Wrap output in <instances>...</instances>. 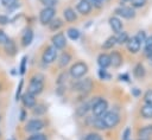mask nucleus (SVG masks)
Returning <instances> with one entry per match:
<instances>
[{
    "mask_svg": "<svg viewBox=\"0 0 152 140\" xmlns=\"http://www.w3.org/2000/svg\"><path fill=\"white\" fill-rule=\"evenodd\" d=\"M23 84H24V81L23 79H20V82H19V85H18V89H17V93H15V100L18 101V100H20V97H21V89H23Z\"/></svg>",
    "mask_w": 152,
    "mask_h": 140,
    "instance_id": "40",
    "label": "nucleus"
},
{
    "mask_svg": "<svg viewBox=\"0 0 152 140\" xmlns=\"http://www.w3.org/2000/svg\"><path fill=\"white\" fill-rule=\"evenodd\" d=\"M0 135H1V132H0Z\"/></svg>",
    "mask_w": 152,
    "mask_h": 140,
    "instance_id": "50",
    "label": "nucleus"
},
{
    "mask_svg": "<svg viewBox=\"0 0 152 140\" xmlns=\"http://www.w3.org/2000/svg\"><path fill=\"white\" fill-rule=\"evenodd\" d=\"M90 106H91L90 110L93 112V116L95 117H101L108 110V102L102 97H95V100H91Z\"/></svg>",
    "mask_w": 152,
    "mask_h": 140,
    "instance_id": "1",
    "label": "nucleus"
},
{
    "mask_svg": "<svg viewBox=\"0 0 152 140\" xmlns=\"http://www.w3.org/2000/svg\"><path fill=\"white\" fill-rule=\"evenodd\" d=\"M27 140H48V138L45 134L38 132V133H33L32 135H30Z\"/></svg>",
    "mask_w": 152,
    "mask_h": 140,
    "instance_id": "31",
    "label": "nucleus"
},
{
    "mask_svg": "<svg viewBox=\"0 0 152 140\" xmlns=\"http://www.w3.org/2000/svg\"><path fill=\"white\" fill-rule=\"evenodd\" d=\"M70 61H71V56H70V53H68V52H63V53L61 55V57H59V62H58V64H59L61 68H64L65 65L69 64Z\"/></svg>",
    "mask_w": 152,
    "mask_h": 140,
    "instance_id": "26",
    "label": "nucleus"
},
{
    "mask_svg": "<svg viewBox=\"0 0 152 140\" xmlns=\"http://www.w3.org/2000/svg\"><path fill=\"white\" fill-rule=\"evenodd\" d=\"M1 4H2L5 7L11 8L12 6H14V5L18 4V0H1Z\"/></svg>",
    "mask_w": 152,
    "mask_h": 140,
    "instance_id": "38",
    "label": "nucleus"
},
{
    "mask_svg": "<svg viewBox=\"0 0 152 140\" xmlns=\"http://www.w3.org/2000/svg\"><path fill=\"white\" fill-rule=\"evenodd\" d=\"M26 63H27V57H26V56H24V57L21 58V63H20V68H19V70H20V74H21V75H24V74H25V70H26Z\"/></svg>",
    "mask_w": 152,
    "mask_h": 140,
    "instance_id": "37",
    "label": "nucleus"
},
{
    "mask_svg": "<svg viewBox=\"0 0 152 140\" xmlns=\"http://www.w3.org/2000/svg\"><path fill=\"white\" fill-rule=\"evenodd\" d=\"M56 14V8L53 7H44L39 13V21L42 25H48Z\"/></svg>",
    "mask_w": 152,
    "mask_h": 140,
    "instance_id": "7",
    "label": "nucleus"
},
{
    "mask_svg": "<svg viewBox=\"0 0 152 140\" xmlns=\"http://www.w3.org/2000/svg\"><path fill=\"white\" fill-rule=\"evenodd\" d=\"M135 38H137V40L140 43V44H144V42H145V39H146V33H145V31H139L138 33H137V36H134Z\"/></svg>",
    "mask_w": 152,
    "mask_h": 140,
    "instance_id": "33",
    "label": "nucleus"
},
{
    "mask_svg": "<svg viewBox=\"0 0 152 140\" xmlns=\"http://www.w3.org/2000/svg\"><path fill=\"white\" fill-rule=\"evenodd\" d=\"M8 21H10V19L7 15H5V14L0 15V25H6V24H8Z\"/></svg>",
    "mask_w": 152,
    "mask_h": 140,
    "instance_id": "44",
    "label": "nucleus"
},
{
    "mask_svg": "<svg viewBox=\"0 0 152 140\" xmlns=\"http://www.w3.org/2000/svg\"><path fill=\"white\" fill-rule=\"evenodd\" d=\"M4 46H5L6 52H7L10 56H14V55H15V52H17V47H15V43H14L12 39H10Z\"/></svg>",
    "mask_w": 152,
    "mask_h": 140,
    "instance_id": "24",
    "label": "nucleus"
},
{
    "mask_svg": "<svg viewBox=\"0 0 152 140\" xmlns=\"http://www.w3.org/2000/svg\"><path fill=\"white\" fill-rule=\"evenodd\" d=\"M131 2L134 8H140L146 5V0H131Z\"/></svg>",
    "mask_w": 152,
    "mask_h": 140,
    "instance_id": "35",
    "label": "nucleus"
},
{
    "mask_svg": "<svg viewBox=\"0 0 152 140\" xmlns=\"http://www.w3.org/2000/svg\"><path fill=\"white\" fill-rule=\"evenodd\" d=\"M140 114L144 119H152V104L145 103L140 109Z\"/></svg>",
    "mask_w": 152,
    "mask_h": 140,
    "instance_id": "20",
    "label": "nucleus"
},
{
    "mask_svg": "<svg viewBox=\"0 0 152 140\" xmlns=\"http://www.w3.org/2000/svg\"><path fill=\"white\" fill-rule=\"evenodd\" d=\"M76 9H77V12H78L80 14H82V15H88V14L91 12L93 6H91V4L89 2V0H80V1L77 2V5H76Z\"/></svg>",
    "mask_w": 152,
    "mask_h": 140,
    "instance_id": "11",
    "label": "nucleus"
},
{
    "mask_svg": "<svg viewBox=\"0 0 152 140\" xmlns=\"http://www.w3.org/2000/svg\"><path fill=\"white\" fill-rule=\"evenodd\" d=\"M66 81V74L65 72H62L59 76H58V79H57V84L58 85H63Z\"/></svg>",
    "mask_w": 152,
    "mask_h": 140,
    "instance_id": "41",
    "label": "nucleus"
},
{
    "mask_svg": "<svg viewBox=\"0 0 152 140\" xmlns=\"http://www.w3.org/2000/svg\"><path fill=\"white\" fill-rule=\"evenodd\" d=\"M119 114L114 110H107L102 116H101V121L104 126L106 129H109V128H114L118 123H119Z\"/></svg>",
    "mask_w": 152,
    "mask_h": 140,
    "instance_id": "3",
    "label": "nucleus"
},
{
    "mask_svg": "<svg viewBox=\"0 0 152 140\" xmlns=\"http://www.w3.org/2000/svg\"><path fill=\"white\" fill-rule=\"evenodd\" d=\"M84 140H102V138H101V135L99 133H94L93 132V133H88L86 135Z\"/></svg>",
    "mask_w": 152,
    "mask_h": 140,
    "instance_id": "32",
    "label": "nucleus"
},
{
    "mask_svg": "<svg viewBox=\"0 0 152 140\" xmlns=\"http://www.w3.org/2000/svg\"><path fill=\"white\" fill-rule=\"evenodd\" d=\"M99 76H100V78H102V79H104V78H108V77H109V75L106 72V70H104V69H101V70L99 71Z\"/></svg>",
    "mask_w": 152,
    "mask_h": 140,
    "instance_id": "45",
    "label": "nucleus"
},
{
    "mask_svg": "<svg viewBox=\"0 0 152 140\" xmlns=\"http://www.w3.org/2000/svg\"><path fill=\"white\" fill-rule=\"evenodd\" d=\"M114 12L116 15H120L125 19H133L135 17V11L132 7H127V6H120Z\"/></svg>",
    "mask_w": 152,
    "mask_h": 140,
    "instance_id": "9",
    "label": "nucleus"
},
{
    "mask_svg": "<svg viewBox=\"0 0 152 140\" xmlns=\"http://www.w3.org/2000/svg\"><path fill=\"white\" fill-rule=\"evenodd\" d=\"M116 44V39H115V36H110L108 37L103 44H102V49L103 50H109V49H113V46Z\"/></svg>",
    "mask_w": 152,
    "mask_h": 140,
    "instance_id": "25",
    "label": "nucleus"
},
{
    "mask_svg": "<svg viewBox=\"0 0 152 140\" xmlns=\"http://www.w3.org/2000/svg\"><path fill=\"white\" fill-rule=\"evenodd\" d=\"M124 1H131V0H124Z\"/></svg>",
    "mask_w": 152,
    "mask_h": 140,
    "instance_id": "49",
    "label": "nucleus"
},
{
    "mask_svg": "<svg viewBox=\"0 0 152 140\" xmlns=\"http://www.w3.org/2000/svg\"><path fill=\"white\" fill-rule=\"evenodd\" d=\"M109 26H110V28H112L115 33L121 32V31H122V27H124L122 21H121L118 17H110V18H109Z\"/></svg>",
    "mask_w": 152,
    "mask_h": 140,
    "instance_id": "15",
    "label": "nucleus"
},
{
    "mask_svg": "<svg viewBox=\"0 0 152 140\" xmlns=\"http://www.w3.org/2000/svg\"><path fill=\"white\" fill-rule=\"evenodd\" d=\"M144 50L146 53H148L152 50V36L151 37H146L145 42H144Z\"/></svg>",
    "mask_w": 152,
    "mask_h": 140,
    "instance_id": "30",
    "label": "nucleus"
},
{
    "mask_svg": "<svg viewBox=\"0 0 152 140\" xmlns=\"http://www.w3.org/2000/svg\"><path fill=\"white\" fill-rule=\"evenodd\" d=\"M138 136L140 139H147V140H150L152 138V125H147V126L140 128L139 132H138Z\"/></svg>",
    "mask_w": 152,
    "mask_h": 140,
    "instance_id": "17",
    "label": "nucleus"
},
{
    "mask_svg": "<svg viewBox=\"0 0 152 140\" xmlns=\"http://www.w3.org/2000/svg\"><path fill=\"white\" fill-rule=\"evenodd\" d=\"M0 120H1V116H0Z\"/></svg>",
    "mask_w": 152,
    "mask_h": 140,
    "instance_id": "51",
    "label": "nucleus"
},
{
    "mask_svg": "<svg viewBox=\"0 0 152 140\" xmlns=\"http://www.w3.org/2000/svg\"><path fill=\"white\" fill-rule=\"evenodd\" d=\"M45 127V123L42 119H31L26 122L25 125V131L28 132V133H38L39 131H42L43 128Z\"/></svg>",
    "mask_w": 152,
    "mask_h": 140,
    "instance_id": "5",
    "label": "nucleus"
},
{
    "mask_svg": "<svg viewBox=\"0 0 152 140\" xmlns=\"http://www.w3.org/2000/svg\"><path fill=\"white\" fill-rule=\"evenodd\" d=\"M109 57H110V65H113L114 68H118L122 64V57L118 51H113L109 55Z\"/></svg>",
    "mask_w": 152,
    "mask_h": 140,
    "instance_id": "19",
    "label": "nucleus"
},
{
    "mask_svg": "<svg viewBox=\"0 0 152 140\" xmlns=\"http://www.w3.org/2000/svg\"><path fill=\"white\" fill-rule=\"evenodd\" d=\"M72 88H74V90H78V91H81V93L87 94V93H89L90 89L93 88V82H91L90 78H84V79H82V81L76 82V83L72 85Z\"/></svg>",
    "mask_w": 152,
    "mask_h": 140,
    "instance_id": "8",
    "label": "nucleus"
},
{
    "mask_svg": "<svg viewBox=\"0 0 152 140\" xmlns=\"http://www.w3.org/2000/svg\"><path fill=\"white\" fill-rule=\"evenodd\" d=\"M32 110H33V114H34V115L40 116V115L45 114V112H46V107H45L44 104H37V106H34V107L32 108Z\"/></svg>",
    "mask_w": 152,
    "mask_h": 140,
    "instance_id": "29",
    "label": "nucleus"
},
{
    "mask_svg": "<svg viewBox=\"0 0 152 140\" xmlns=\"http://www.w3.org/2000/svg\"><path fill=\"white\" fill-rule=\"evenodd\" d=\"M97 64L100 65L101 69H107L110 65V57L107 53H101L97 57Z\"/></svg>",
    "mask_w": 152,
    "mask_h": 140,
    "instance_id": "18",
    "label": "nucleus"
},
{
    "mask_svg": "<svg viewBox=\"0 0 152 140\" xmlns=\"http://www.w3.org/2000/svg\"><path fill=\"white\" fill-rule=\"evenodd\" d=\"M32 40H33V31L31 28H26L24 31L23 36H21V44H23V46L26 47V46L31 45Z\"/></svg>",
    "mask_w": 152,
    "mask_h": 140,
    "instance_id": "16",
    "label": "nucleus"
},
{
    "mask_svg": "<svg viewBox=\"0 0 152 140\" xmlns=\"http://www.w3.org/2000/svg\"><path fill=\"white\" fill-rule=\"evenodd\" d=\"M20 100H21V102H23V106H24L25 108H27V109H32V108L36 106V103H37L36 96L31 95L30 93L23 94L21 97H20Z\"/></svg>",
    "mask_w": 152,
    "mask_h": 140,
    "instance_id": "12",
    "label": "nucleus"
},
{
    "mask_svg": "<svg viewBox=\"0 0 152 140\" xmlns=\"http://www.w3.org/2000/svg\"><path fill=\"white\" fill-rule=\"evenodd\" d=\"M144 101L145 103H148V104H152V89H148L145 95H144Z\"/></svg>",
    "mask_w": 152,
    "mask_h": 140,
    "instance_id": "36",
    "label": "nucleus"
},
{
    "mask_svg": "<svg viewBox=\"0 0 152 140\" xmlns=\"http://www.w3.org/2000/svg\"><path fill=\"white\" fill-rule=\"evenodd\" d=\"M63 18L68 23H74V21L77 20V13L71 7H66V8L63 9Z\"/></svg>",
    "mask_w": 152,
    "mask_h": 140,
    "instance_id": "14",
    "label": "nucleus"
},
{
    "mask_svg": "<svg viewBox=\"0 0 152 140\" xmlns=\"http://www.w3.org/2000/svg\"><path fill=\"white\" fill-rule=\"evenodd\" d=\"M90 109H91L90 102H86V103H82V104L76 109V114H77L78 116H84Z\"/></svg>",
    "mask_w": 152,
    "mask_h": 140,
    "instance_id": "21",
    "label": "nucleus"
},
{
    "mask_svg": "<svg viewBox=\"0 0 152 140\" xmlns=\"http://www.w3.org/2000/svg\"><path fill=\"white\" fill-rule=\"evenodd\" d=\"M126 46H127V50H128L131 53H137V52H139V50H140V47H141V44L137 40L135 37H132V38H129V39L127 40Z\"/></svg>",
    "mask_w": 152,
    "mask_h": 140,
    "instance_id": "13",
    "label": "nucleus"
},
{
    "mask_svg": "<svg viewBox=\"0 0 152 140\" xmlns=\"http://www.w3.org/2000/svg\"><path fill=\"white\" fill-rule=\"evenodd\" d=\"M138 140H147V139H140V138H139V139H138Z\"/></svg>",
    "mask_w": 152,
    "mask_h": 140,
    "instance_id": "48",
    "label": "nucleus"
},
{
    "mask_svg": "<svg viewBox=\"0 0 152 140\" xmlns=\"http://www.w3.org/2000/svg\"><path fill=\"white\" fill-rule=\"evenodd\" d=\"M40 1L45 7H53L55 8V6L57 4V0H40Z\"/></svg>",
    "mask_w": 152,
    "mask_h": 140,
    "instance_id": "39",
    "label": "nucleus"
},
{
    "mask_svg": "<svg viewBox=\"0 0 152 140\" xmlns=\"http://www.w3.org/2000/svg\"><path fill=\"white\" fill-rule=\"evenodd\" d=\"M8 40H10V38L6 34V32L4 30H0V45H5Z\"/></svg>",
    "mask_w": 152,
    "mask_h": 140,
    "instance_id": "34",
    "label": "nucleus"
},
{
    "mask_svg": "<svg viewBox=\"0 0 152 140\" xmlns=\"http://www.w3.org/2000/svg\"><path fill=\"white\" fill-rule=\"evenodd\" d=\"M57 59V49L52 45L46 46L42 55V61L44 64H51Z\"/></svg>",
    "mask_w": 152,
    "mask_h": 140,
    "instance_id": "6",
    "label": "nucleus"
},
{
    "mask_svg": "<svg viewBox=\"0 0 152 140\" xmlns=\"http://www.w3.org/2000/svg\"><path fill=\"white\" fill-rule=\"evenodd\" d=\"M11 140H12V139H11Z\"/></svg>",
    "mask_w": 152,
    "mask_h": 140,
    "instance_id": "52",
    "label": "nucleus"
},
{
    "mask_svg": "<svg viewBox=\"0 0 152 140\" xmlns=\"http://www.w3.org/2000/svg\"><path fill=\"white\" fill-rule=\"evenodd\" d=\"M20 120H21V121L25 120V112H21V113H20Z\"/></svg>",
    "mask_w": 152,
    "mask_h": 140,
    "instance_id": "46",
    "label": "nucleus"
},
{
    "mask_svg": "<svg viewBox=\"0 0 152 140\" xmlns=\"http://www.w3.org/2000/svg\"><path fill=\"white\" fill-rule=\"evenodd\" d=\"M66 36L71 39V40H77L80 38V31L75 27H70L66 30Z\"/></svg>",
    "mask_w": 152,
    "mask_h": 140,
    "instance_id": "28",
    "label": "nucleus"
},
{
    "mask_svg": "<svg viewBox=\"0 0 152 140\" xmlns=\"http://www.w3.org/2000/svg\"><path fill=\"white\" fill-rule=\"evenodd\" d=\"M133 74H134V76H135L137 78H141V77H144V76H145V68H144V65H142L141 63L137 64V65L134 66Z\"/></svg>",
    "mask_w": 152,
    "mask_h": 140,
    "instance_id": "27",
    "label": "nucleus"
},
{
    "mask_svg": "<svg viewBox=\"0 0 152 140\" xmlns=\"http://www.w3.org/2000/svg\"><path fill=\"white\" fill-rule=\"evenodd\" d=\"M129 136H131V128L127 127L122 133V140H129Z\"/></svg>",
    "mask_w": 152,
    "mask_h": 140,
    "instance_id": "42",
    "label": "nucleus"
},
{
    "mask_svg": "<svg viewBox=\"0 0 152 140\" xmlns=\"http://www.w3.org/2000/svg\"><path fill=\"white\" fill-rule=\"evenodd\" d=\"M48 25H49V28H50L51 31L56 32V31H58V30L63 26V21H62L59 18H56V19L53 18V19H52Z\"/></svg>",
    "mask_w": 152,
    "mask_h": 140,
    "instance_id": "22",
    "label": "nucleus"
},
{
    "mask_svg": "<svg viewBox=\"0 0 152 140\" xmlns=\"http://www.w3.org/2000/svg\"><path fill=\"white\" fill-rule=\"evenodd\" d=\"M51 42H52V46H55L57 50H62L65 47L66 45V39H65V36L61 32L56 33L52 36L51 38Z\"/></svg>",
    "mask_w": 152,
    "mask_h": 140,
    "instance_id": "10",
    "label": "nucleus"
},
{
    "mask_svg": "<svg viewBox=\"0 0 152 140\" xmlns=\"http://www.w3.org/2000/svg\"><path fill=\"white\" fill-rule=\"evenodd\" d=\"M104 0H89V2L91 4V6H95V7H97V8H100L101 6H102V2H103Z\"/></svg>",
    "mask_w": 152,
    "mask_h": 140,
    "instance_id": "43",
    "label": "nucleus"
},
{
    "mask_svg": "<svg viewBox=\"0 0 152 140\" xmlns=\"http://www.w3.org/2000/svg\"><path fill=\"white\" fill-rule=\"evenodd\" d=\"M115 39H116V44L122 45V44H126V43H127V40L129 39V37H128V33H127V32L121 31V32L116 33Z\"/></svg>",
    "mask_w": 152,
    "mask_h": 140,
    "instance_id": "23",
    "label": "nucleus"
},
{
    "mask_svg": "<svg viewBox=\"0 0 152 140\" xmlns=\"http://www.w3.org/2000/svg\"><path fill=\"white\" fill-rule=\"evenodd\" d=\"M88 71V65L83 62H76L75 64L71 65L69 74L74 79H78L81 77H83Z\"/></svg>",
    "mask_w": 152,
    "mask_h": 140,
    "instance_id": "4",
    "label": "nucleus"
},
{
    "mask_svg": "<svg viewBox=\"0 0 152 140\" xmlns=\"http://www.w3.org/2000/svg\"><path fill=\"white\" fill-rule=\"evenodd\" d=\"M43 79H44V77L42 75H34L30 79V83L27 87V93H30L33 96L39 95L44 89V81Z\"/></svg>",
    "mask_w": 152,
    "mask_h": 140,
    "instance_id": "2",
    "label": "nucleus"
},
{
    "mask_svg": "<svg viewBox=\"0 0 152 140\" xmlns=\"http://www.w3.org/2000/svg\"><path fill=\"white\" fill-rule=\"evenodd\" d=\"M147 56H148V58H150V59L152 61V50H151V51H150V52L147 53Z\"/></svg>",
    "mask_w": 152,
    "mask_h": 140,
    "instance_id": "47",
    "label": "nucleus"
}]
</instances>
